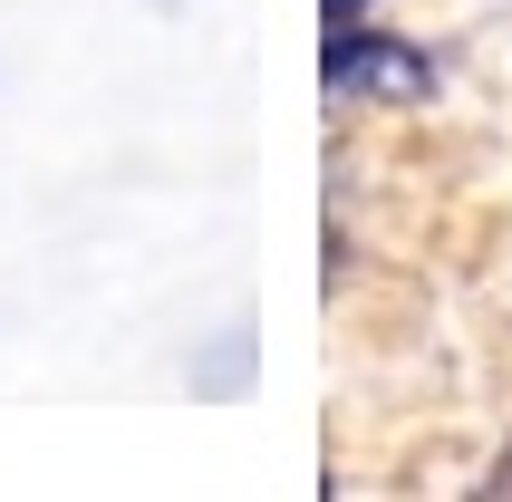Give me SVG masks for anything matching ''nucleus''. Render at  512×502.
I'll return each instance as SVG.
<instances>
[{"label":"nucleus","instance_id":"1","mask_svg":"<svg viewBox=\"0 0 512 502\" xmlns=\"http://www.w3.org/2000/svg\"><path fill=\"white\" fill-rule=\"evenodd\" d=\"M319 78L339 87V97H426L435 68L426 49H406V39H377V29H329V58H319Z\"/></svg>","mask_w":512,"mask_h":502},{"label":"nucleus","instance_id":"2","mask_svg":"<svg viewBox=\"0 0 512 502\" xmlns=\"http://www.w3.org/2000/svg\"><path fill=\"white\" fill-rule=\"evenodd\" d=\"M358 10H368V0H329V29H348V20H358Z\"/></svg>","mask_w":512,"mask_h":502}]
</instances>
